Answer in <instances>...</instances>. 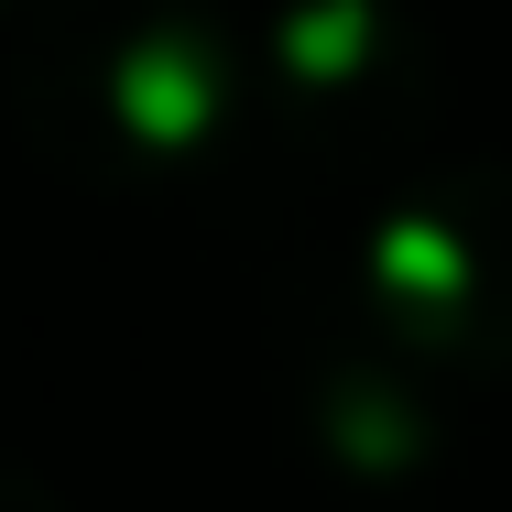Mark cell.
Listing matches in <instances>:
<instances>
[{"label": "cell", "instance_id": "obj_6", "mask_svg": "<svg viewBox=\"0 0 512 512\" xmlns=\"http://www.w3.org/2000/svg\"><path fill=\"white\" fill-rule=\"evenodd\" d=\"M0 11H44V0H0Z\"/></svg>", "mask_w": 512, "mask_h": 512}, {"label": "cell", "instance_id": "obj_5", "mask_svg": "<svg viewBox=\"0 0 512 512\" xmlns=\"http://www.w3.org/2000/svg\"><path fill=\"white\" fill-rule=\"evenodd\" d=\"M0 512H77V502H66L55 480H33V469H11V458H0Z\"/></svg>", "mask_w": 512, "mask_h": 512}, {"label": "cell", "instance_id": "obj_1", "mask_svg": "<svg viewBox=\"0 0 512 512\" xmlns=\"http://www.w3.org/2000/svg\"><path fill=\"white\" fill-rule=\"evenodd\" d=\"M0 109L77 186H186L251 142V33L218 0H44L11 33Z\"/></svg>", "mask_w": 512, "mask_h": 512}, {"label": "cell", "instance_id": "obj_3", "mask_svg": "<svg viewBox=\"0 0 512 512\" xmlns=\"http://www.w3.org/2000/svg\"><path fill=\"white\" fill-rule=\"evenodd\" d=\"M360 316L425 371H512V164H436L360 229Z\"/></svg>", "mask_w": 512, "mask_h": 512}, {"label": "cell", "instance_id": "obj_2", "mask_svg": "<svg viewBox=\"0 0 512 512\" xmlns=\"http://www.w3.org/2000/svg\"><path fill=\"white\" fill-rule=\"evenodd\" d=\"M436 120V44L404 0H284L251 33V131L295 175H382Z\"/></svg>", "mask_w": 512, "mask_h": 512}, {"label": "cell", "instance_id": "obj_4", "mask_svg": "<svg viewBox=\"0 0 512 512\" xmlns=\"http://www.w3.org/2000/svg\"><path fill=\"white\" fill-rule=\"evenodd\" d=\"M404 371H425V360H404L393 338H371V349L327 360L306 382L316 393V436H327L349 469H404V458H425V404H414Z\"/></svg>", "mask_w": 512, "mask_h": 512}]
</instances>
